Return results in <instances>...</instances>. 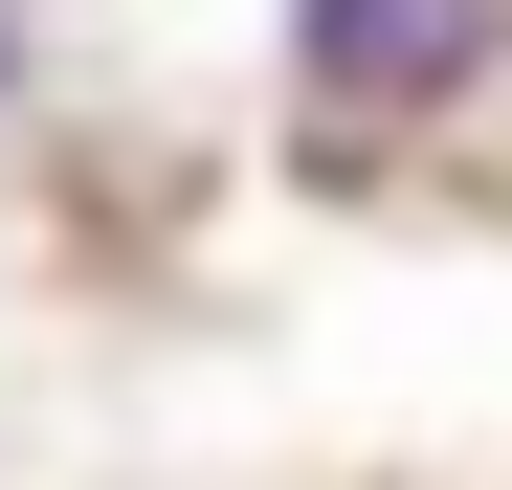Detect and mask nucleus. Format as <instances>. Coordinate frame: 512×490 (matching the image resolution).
Listing matches in <instances>:
<instances>
[{"instance_id":"obj_1","label":"nucleus","mask_w":512,"mask_h":490,"mask_svg":"<svg viewBox=\"0 0 512 490\" xmlns=\"http://www.w3.org/2000/svg\"><path fill=\"white\" fill-rule=\"evenodd\" d=\"M290 67H312L334 134L357 112H446L468 67H512V0H290Z\"/></svg>"}]
</instances>
